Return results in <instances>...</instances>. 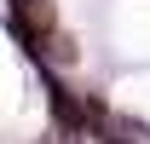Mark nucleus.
<instances>
[{
	"mask_svg": "<svg viewBox=\"0 0 150 144\" xmlns=\"http://www.w3.org/2000/svg\"><path fill=\"white\" fill-rule=\"evenodd\" d=\"M12 29L23 35L29 52H52L58 46V6L52 0H12Z\"/></svg>",
	"mask_w": 150,
	"mask_h": 144,
	"instance_id": "nucleus-1",
	"label": "nucleus"
},
{
	"mask_svg": "<svg viewBox=\"0 0 150 144\" xmlns=\"http://www.w3.org/2000/svg\"><path fill=\"white\" fill-rule=\"evenodd\" d=\"M52 115L69 127V133H81V98H75L69 87H58V81H52Z\"/></svg>",
	"mask_w": 150,
	"mask_h": 144,
	"instance_id": "nucleus-2",
	"label": "nucleus"
}]
</instances>
